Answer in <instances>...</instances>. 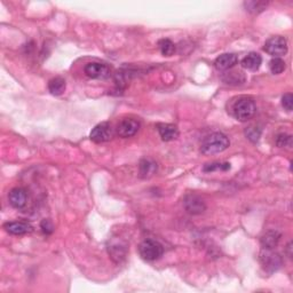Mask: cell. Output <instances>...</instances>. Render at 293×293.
Returning a JSON list of instances; mask_svg holds the SVG:
<instances>
[{"mask_svg": "<svg viewBox=\"0 0 293 293\" xmlns=\"http://www.w3.org/2000/svg\"><path fill=\"white\" fill-rule=\"evenodd\" d=\"M229 145L230 141L228 136L224 133L215 132L205 137L200 146V152L204 155H214L225 152Z\"/></svg>", "mask_w": 293, "mask_h": 293, "instance_id": "1", "label": "cell"}, {"mask_svg": "<svg viewBox=\"0 0 293 293\" xmlns=\"http://www.w3.org/2000/svg\"><path fill=\"white\" fill-rule=\"evenodd\" d=\"M257 110L255 102L248 96H243L234 103L233 107V115L237 120L246 121L252 118Z\"/></svg>", "mask_w": 293, "mask_h": 293, "instance_id": "2", "label": "cell"}, {"mask_svg": "<svg viewBox=\"0 0 293 293\" xmlns=\"http://www.w3.org/2000/svg\"><path fill=\"white\" fill-rule=\"evenodd\" d=\"M139 253L142 259L146 261H155L164 253V248L160 242L155 240H145L139 246Z\"/></svg>", "mask_w": 293, "mask_h": 293, "instance_id": "3", "label": "cell"}, {"mask_svg": "<svg viewBox=\"0 0 293 293\" xmlns=\"http://www.w3.org/2000/svg\"><path fill=\"white\" fill-rule=\"evenodd\" d=\"M265 52L274 57H279L285 55L287 52V41L282 36H275L268 39L265 46H263Z\"/></svg>", "mask_w": 293, "mask_h": 293, "instance_id": "4", "label": "cell"}, {"mask_svg": "<svg viewBox=\"0 0 293 293\" xmlns=\"http://www.w3.org/2000/svg\"><path fill=\"white\" fill-rule=\"evenodd\" d=\"M112 136H114V129H112L111 124L107 123V121L96 125L90 134L91 140L95 143H103V142L110 141Z\"/></svg>", "mask_w": 293, "mask_h": 293, "instance_id": "5", "label": "cell"}, {"mask_svg": "<svg viewBox=\"0 0 293 293\" xmlns=\"http://www.w3.org/2000/svg\"><path fill=\"white\" fill-rule=\"evenodd\" d=\"M260 262L263 269L268 273H274L282 266V259L277 253L271 252L269 249H263L260 254Z\"/></svg>", "mask_w": 293, "mask_h": 293, "instance_id": "6", "label": "cell"}, {"mask_svg": "<svg viewBox=\"0 0 293 293\" xmlns=\"http://www.w3.org/2000/svg\"><path fill=\"white\" fill-rule=\"evenodd\" d=\"M183 206H185L186 211L192 215L202 214L206 210V205H205L202 197L195 194H189L186 196L185 199H183Z\"/></svg>", "mask_w": 293, "mask_h": 293, "instance_id": "7", "label": "cell"}, {"mask_svg": "<svg viewBox=\"0 0 293 293\" xmlns=\"http://www.w3.org/2000/svg\"><path fill=\"white\" fill-rule=\"evenodd\" d=\"M86 76L92 79H106L110 76V69L104 63H99V62H91L85 65Z\"/></svg>", "mask_w": 293, "mask_h": 293, "instance_id": "8", "label": "cell"}, {"mask_svg": "<svg viewBox=\"0 0 293 293\" xmlns=\"http://www.w3.org/2000/svg\"><path fill=\"white\" fill-rule=\"evenodd\" d=\"M109 255H110L112 260L115 262H121L125 260L127 255V245L126 243L120 240H112L109 242L108 245Z\"/></svg>", "mask_w": 293, "mask_h": 293, "instance_id": "9", "label": "cell"}, {"mask_svg": "<svg viewBox=\"0 0 293 293\" xmlns=\"http://www.w3.org/2000/svg\"><path fill=\"white\" fill-rule=\"evenodd\" d=\"M140 129V123L135 119H123L117 126V134L120 137H131L135 135Z\"/></svg>", "mask_w": 293, "mask_h": 293, "instance_id": "10", "label": "cell"}, {"mask_svg": "<svg viewBox=\"0 0 293 293\" xmlns=\"http://www.w3.org/2000/svg\"><path fill=\"white\" fill-rule=\"evenodd\" d=\"M6 232L11 235H24V234H29L33 230L32 226L26 223V221H11V223H6L4 225Z\"/></svg>", "mask_w": 293, "mask_h": 293, "instance_id": "11", "label": "cell"}, {"mask_svg": "<svg viewBox=\"0 0 293 293\" xmlns=\"http://www.w3.org/2000/svg\"><path fill=\"white\" fill-rule=\"evenodd\" d=\"M8 199H10V204L15 208H22L26 206L28 194L23 188H14L12 189L10 195H8Z\"/></svg>", "mask_w": 293, "mask_h": 293, "instance_id": "12", "label": "cell"}, {"mask_svg": "<svg viewBox=\"0 0 293 293\" xmlns=\"http://www.w3.org/2000/svg\"><path fill=\"white\" fill-rule=\"evenodd\" d=\"M238 62V57L234 53H226L217 56L214 61V66L217 70L225 71L235 66Z\"/></svg>", "mask_w": 293, "mask_h": 293, "instance_id": "13", "label": "cell"}, {"mask_svg": "<svg viewBox=\"0 0 293 293\" xmlns=\"http://www.w3.org/2000/svg\"><path fill=\"white\" fill-rule=\"evenodd\" d=\"M157 129L162 140L165 142L173 141L179 136V128L173 124H158Z\"/></svg>", "mask_w": 293, "mask_h": 293, "instance_id": "14", "label": "cell"}, {"mask_svg": "<svg viewBox=\"0 0 293 293\" xmlns=\"http://www.w3.org/2000/svg\"><path fill=\"white\" fill-rule=\"evenodd\" d=\"M157 172V164L153 160L144 158L139 164V173L142 179H149Z\"/></svg>", "mask_w": 293, "mask_h": 293, "instance_id": "15", "label": "cell"}, {"mask_svg": "<svg viewBox=\"0 0 293 293\" xmlns=\"http://www.w3.org/2000/svg\"><path fill=\"white\" fill-rule=\"evenodd\" d=\"M262 63V57L260 54L258 53H249L242 60V66L243 68L251 70V71H255L260 68V65Z\"/></svg>", "mask_w": 293, "mask_h": 293, "instance_id": "16", "label": "cell"}, {"mask_svg": "<svg viewBox=\"0 0 293 293\" xmlns=\"http://www.w3.org/2000/svg\"><path fill=\"white\" fill-rule=\"evenodd\" d=\"M280 238V234L277 230H269L261 238V244L263 249L273 250L276 245L278 244Z\"/></svg>", "mask_w": 293, "mask_h": 293, "instance_id": "17", "label": "cell"}, {"mask_svg": "<svg viewBox=\"0 0 293 293\" xmlns=\"http://www.w3.org/2000/svg\"><path fill=\"white\" fill-rule=\"evenodd\" d=\"M66 89V83L63 78L55 77L49 81L48 90L53 95H62Z\"/></svg>", "mask_w": 293, "mask_h": 293, "instance_id": "18", "label": "cell"}, {"mask_svg": "<svg viewBox=\"0 0 293 293\" xmlns=\"http://www.w3.org/2000/svg\"><path fill=\"white\" fill-rule=\"evenodd\" d=\"M268 5L267 2H257V0H250V2L244 3L245 10L249 12V13L252 14H259L266 10V7Z\"/></svg>", "mask_w": 293, "mask_h": 293, "instance_id": "19", "label": "cell"}, {"mask_svg": "<svg viewBox=\"0 0 293 293\" xmlns=\"http://www.w3.org/2000/svg\"><path fill=\"white\" fill-rule=\"evenodd\" d=\"M158 47H160V51L164 56L173 55L175 52V45L170 39H161L158 41Z\"/></svg>", "mask_w": 293, "mask_h": 293, "instance_id": "20", "label": "cell"}, {"mask_svg": "<svg viewBox=\"0 0 293 293\" xmlns=\"http://www.w3.org/2000/svg\"><path fill=\"white\" fill-rule=\"evenodd\" d=\"M285 62H284L280 57H274L273 60L269 62V69L271 74L279 75L285 70Z\"/></svg>", "mask_w": 293, "mask_h": 293, "instance_id": "21", "label": "cell"}, {"mask_svg": "<svg viewBox=\"0 0 293 293\" xmlns=\"http://www.w3.org/2000/svg\"><path fill=\"white\" fill-rule=\"evenodd\" d=\"M232 169L229 163H212V164H206L204 166V172H213V171L220 170V171H228Z\"/></svg>", "mask_w": 293, "mask_h": 293, "instance_id": "22", "label": "cell"}, {"mask_svg": "<svg viewBox=\"0 0 293 293\" xmlns=\"http://www.w3.org/2000/svg\"><path fill=\"white\" fill-rule=\"evenodd\" d=\"M276 144L279 148H285V146H291L292 145V136L290 134L282 133L278 134L277 137H276Z\"/></svg>", "mask_w": 293, "mask_h": 293, "instance_id": "23", "label": "cell"}, {"mask_svg": "<svg viewBox=\"0 0 293 293\" xmlns=\"http://www.w3.org/2000/svg\"><path fill=\"white\" fill-rule=\"evenodd\" d=\"M245 134L249 140L252 142H257L261 135V129L257 126H250L249 128H246Z\"/></svg>", "mask_w": 293, "mask_h": 293, "instance_id": "24", "label": "cell"}, {"mask_svg": "<svg viewBox=\"0 0 293 293\" xmlns=\"http://www.w3.org/2000/svg\"><path fill=\"white\" fill-rule=\"evenodd\" d=\"M282 106L284 109L287 111H292V106H293V96L291 93L285 94L282 98Z\"/></svg>", "mask_w": 293, "mask_h": 293, "instance_id": "25", "label": "cell"}, {"mask_svg": "<svg viewBox=\"0 0 293 293\" xmlns=\"http://www.w3.org/2000/svg\"><path fill=\"white\" fill-rule=\"evenodd\" d=\"M40 228H41V230H43V233H44V234H46V235H49V234H52V233H53L54 226H53V224H52V221H51V220L45 219V220L41 221Z\"/></svg>", "mask_w": 293, "mask_h": 293, "instance_id": "26", "label": "cell"}]
</instances>
